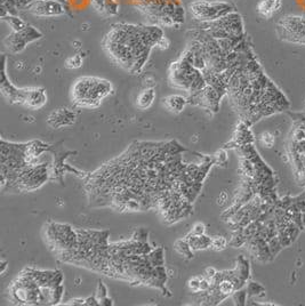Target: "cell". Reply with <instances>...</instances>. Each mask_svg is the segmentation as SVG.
Masks as SVG:
<instances>
[{"mask_svg":"<svg viewBox=\"0 0 305 306\" xmlns=\"http://www.w3.org/2000/svg\"><path fill=\"white\" fill-rule=\"evenodd\" d=\"M3 69H2V81H0V89L10 103H19L23 104L24 100V89H19L15 86H13L6 77V58L3 56Z\"/></svg>","mask_w":305,"mask_h":306,"instance_id":"5","label":"cell"},{"mask_svg":"<svg viewBox=\"0 0 305 306\" xmlns=\"http://www.w3.org/2000/svg\"><path fill=\"white\" fill-rule=\"evenodd\" d=\"M232 297H233V300H234V304L236 305H245L247 304V298H248V295H247V290L246 289H238L236 290L232 294Z\"/></svg>","mask_w":305,"mask_h":306,"instance_id":"17","label":"cell"},{"mask_svg":"<svg viewBox=\"0 0 305 306\" xmlns=\"http://www.w3.org/2000/svg\"><path fill=\"white\" fill-rule=\"evenodd\" d=\"M212 239L209 238L207 235H194L192 233H190L186 237V240L189 241V244L191 249H192L193 251L195 250H200V249H207L211 248L212 244Z\"/></svg>","mask_w":305,"mask_h":306,"instance_id":"10","label":"cell"},{"mask_svg":"<svg viewBox=\"0 0 305 306\" xmlns=\"http://www.w3.org/2000/svg\"><path fill=\"white\" fill-rule=\"evenodd\" d=\"M228 240H226L225 238L223 237H215L212 239V244H211V248L214 249V250H223V249L226 248V246H228Z\"/></svg>","mask_w":305,"mask_h":306,"instance_id":"20","label":"cell"},{"mask_svg":"<svg viewBox=\"0 0 305 306\" xmlns=\"http://www.w3.org/2000/svg\"><path fill=\"white\" fill-rule=\"evenodd\" d=\"M268 244H269L270 251H271L272 256H273V259H274V256H277L278 253L281 251V249L284 248V247H282L281 242L279 241L278 237H274V238H272V239H270L269 241H268Z\"/></svg>","mask_w":305,"mask_h":306,"instance_id":"19","label":"cell"},{"mask_svg":"<svg viewBox=\"0 0 305 306\" xmlns=\"http://www.w3.org/2000/svg\"><path fill=\"white\" fill-rule=\"evenodd\" d=\"M42 37L40 31H38L36 28L28 25L24 30L20 32H12L10 36H7L5 39V45L8 48V50L12 53L17 54L20 53L27 47L28 43L38 40Z\"/></svg>","mask_w":305,"mask_h":306,"instance_id":"3","label":"cell"},{"mask_svg":"<svg viewBox=\"0 0 305 306\" xmlns=\"http://www.w3.org/2000/svg\"><path fill=\"white\" fill-rule=\"evenodd\" d=\"M6 269H7V262H5V261H3V262H2V274H4V273H5V271H6Z\"/></svg>","mask_w":305,"mask_h":306,"instance_id":"34","label":"cell"},{"mask_svg":"<svg viewBox=\"0 0 305 306\" xmlns=\"http://www.w3.org/2000/svg\"><path fill=\"white\" fill-rule=\"evenodd\" d=\"M47 103V94L43 88H24L23 106L32 110H38Z\"/></svg>","mask_w":305,"mask_h":306,"instance_id":"7","label":"cell"},{"mask_svg":"<svg viewBox=\"0 0 305 306\" xmlns=\"http://www.w3.org/2000/svg\"><path fill=\"white\" fill-rule=\"evenodd\" d=\"M34 2V0H15V5L17 11H22V10H28L30 5Z\"/></svg>","mask_w":305,"mask_h":306,"instance_id":"27","label":"cell"},{"mask_svg":"<svg viewBox=\"0 0 305 306\" xmlns=\"http://www.w3.org/2000/svg\"><path fill=\"white\" fill-rule=\"evenodd\" d=\"M217 287V290H219L220 294L224 297H228L230 295H232L234 291H236V286H234V283L231 281L230 279H224L223 281H222L219 286Z\"/></svg>","mask_w":305,"mask_h":306,"instance_id":"15","label":"cell"},{"mask_svg":"<svg viewBox=\"0 0 305 306\" xmlns=\"http://www.w3.org/2000/svg\"><path fill=\"white\" fill-rule=\"evenodd\" d=\"M302 222H303V226H304V229H305V211L302 212Z\"/></svg>","mask_w":305,"mask_h":306,"instance_id":"35","label":"cell"},{"mask_svg":"<svg viewBox=\"0 0 305 306\" xmlns=\"http://www.w3.org/2000/svg\"><path fill=\"white\" fill-rule=\"evenodd\" d=\"M174 248H175V250L180 253V255L186 257V259H192L193 257V250L191 249L189 241H187L186 238L176 241Z\"/></svg>","mask_w":305,"mask_h":306,"instance_id":"14","label":"cell"},{"mask_svg":"<svg viewBox=\"0 0 305 306\" xmlns=\"http://www.w3.org/2000/svg\"><path fill=\"white\" fill-rule=\"evenodd\" d=\"M304 192H305V191H304Z\"/></svg>","mask_w":305,"mask_h":306,"instance_id":"37","label":"cell"},{"mask_svg":"<svg viewBox=\"0 0 305 306\" xmlns=\"http://www.w3.org/2000/svg\"><path fill=\"white\" fill-rule=\"evenodd\" d=\"M156 98V91L154 88H146L144 90H142L139 95L137 96V107L141 109V110H145V109H149L152 104H154V100Z\"/></svg>","mask_w":305,"mask_h":306,"instance_id":"11","label":"cell"},{"mask_svg":"<svg viewBox=\"0 0 305 306\" xmlns=\"http://www.w3.org/2000/svg\"><path fill=\"white\" fill-rule=\"evenodd\" d=\"M238 277H240L241 279L247 281L248 278H249V273H250V268H249V263L248 261L245 259V257L240 256L238 259V263H237V268L234 269Z\"/></svg>","mask_w":305,"mask_h":306,"instance_id":"13","label":"cell"},{"mask_svg":"<svg viewBox=\"0 0 305 306\" xmlns=\"http://www.w3.org/2000/svg\"><path fill=\"white\" fill-rule=\"evenodd\" d=\"M286 230H287V232H288L289 237L291 239V241H293V242L295 241L296 239L298 238L300 231H302L297 225L295 224V223L293 221L288 222V224H287V226H286Z\"/></svg>","mask_w":305,"mask_h":306,"instance_id":"21","label":"cell"},{"mask_svg":"<svg viewBox=\"0 0 305 306\" xmlns=\"http://www.w3.org/2000/svg\"><path fill=\"white\" fill-rule=\"evenodd\" d=\"M282 0H261L257 5V12L265 19H270L280 10Z\"/></svg>","mask_w":305,"mask_h":306,"instance_id":"8","label":"cell"},{"mask_svg":"<svg viewBox=\"0 0 305 306\" xmlns=\"http://www.w3.org/2000/svg\"><path fill=\"white\" fill-rule=\"evenodd\" d=\"M305 141V129L303 128L302 125L295 124L294 133H293V142L299 143Z\"/></svg>","mask_w":305,"mask_h":306,"instance_id":"22","label":"cell"},{"mask_svg":"<svg viewBox=\"0 0 305 306\" xmlns=\"http://www.w3.org/2000/svg\"><path fill=\"white\" fill-rule=\"evenodd\" d=\"M205 231H206V226H205L204 223H197V224H194L191 233L194 235H204Z\"/></svg>","mask_w":305,"mask_h":306,"instance_id":"31","label":"cell"},{"mask_svg":"<svg viewBox=\"0 0 305 306\" xmlns=\"http://www.w3.org/2000/svg\"><path fill=\"white\" fill-rule=\"evenodd\" d=\"M76 121V113L69 109H58L48 116L47 122L53 128H62V127L71 126Z\"/></svg>","mask_w":305,"mask_h":306,"instance_id":"6","label":"cell"},{"mask_svg":"<svg viewBox=\"0 0 305 306\" xmlns=\"http://www.w3.org/2000/svg\"><path fill=\"white\" fill-rule=\"evenodd\" d=\"M164 104L169 111H172L174 113H180L183 110L187 103H189V99L183 97L181 95H171L165 97L164 99Z\"/></svg>","mask_w":305,"mask_h":306,"instance_id":"9","label":"cell"},{"mask_svg":"<svg viewBox=\"0 0 305 306\" xmlns=\"http://www.w3.org/2000/svg\"><path fill=\"white\" fill-rule=\"evenodd\" d=\"M82 62H84V59H82V56L80 54L73 55L71 58H69L67 60V63H65V67L69 69H79Z\"/></svg>","mask_w":305,"mask_h":306,"instance_id":"18","label":"cell"},{"mask_svg":"<svg viewBox=\"0 0 305 306\" xmlns=\"http://www.w3.org/2000/svg\"><path fill=\"white\" fill-rule=\"evenodd\" d=\"M202 278L194 277L189 281V288L193 292H199L200 291V282H201Z\"/></svg>","mask_w":305,"mask_h":306,"instance_id":"26","label":"cell"},{"mask_svg":"<svg viewBox=\"0 0 305 306\" xmlns=\"http://www.w3.org/2000/svg\"><path fill=\"white\" fill-rule=\"evenodd\" d=\"M91 6L98 12H106V0H90Z\"/></svg>","mask_w":305,"mask_h":306,"instance_id":"29","label":"cell"},{"mask_svg":"<svg viewBox=\"0 0 305 306\" xmlns=\"http://www.w3.org/2000/svg\"><path fill=\"white\" fill-rule=\"evenodd\" d=\"M119 12V4L117 0H106V13L108 15H116Z\"/></svg>","mask_w":305,"mask_h":306,"instance_id":"23","label":"cell"},{"mask_svg":"<svg viewBox=\"0 0 305 306\" xmlns=\"http://www.w3.org/2000/svg\"><path fill=\"white\" fill-rule=\"evenodd\" d=\"M96 297L98 301H101L103 298H106V297H108V290H107V287L103 285V282L99 281L98 282V289H97V294H96Z\"/></svg>","mask_w":305,"mask_h":306,"instance_id":"28","label":"cell"},{"mask_svg":"<svg viewBox=\"0 0 305 306\" xmlns=\"http://www.w3.org/2000/svg\"><path fill=\"white\" fill-rule=\"evenodd\" d=\"M216 273H217V272H216V270H215V269L208 268V269L206 270V273H205V274H206V275H205V277L208 278V279H211V278L214 277V275H215Z\"/></svg>","mask_w":305,"mask_h":306,"instance_id":"32","label":"cell"},{"mask_svg":"<svg viewBox=\"0 0 305 306\" xmlns=\"http://www.w3.org/2000/svg\"><path fill=\"white\" fill-rule=\"evenodd\" d=\"M28 11L39 17H53L64 15L67 7L60 0H34Z\"/></svg>","mask_w":305,"mask_h":306,"instance_id":"4","label":"cell"},{"mask_svg":"<svg viewBox=\"0 0 305 306\" xmlns=\"http://www.w3.org/2000/svg\"><path fill=\"white\" fill-rule=\"evenodd\" d=\"M190 11L197 20L208 22L230 14L233 12V7L224 2H195L190 5Z\"/></svg>","mask_w":305,"mask_h":306,"instance_id":"2","label":"cell"},{"mask_svg":"<svg viewBox=\"0 0 305 306\" xmlns=\"http://www.w3.org/2000/svg\"><path fill=\"white\" fill-rule=\"evenodd\" d=\"M60 2L61 3H65V2H67V0H60Z\"/></svg>","mask_w":305,"mask_h":306,"instance_id":"36","label":"cell"},{"mask_svg":"<svg viewBox=\"0 0 305 306\" xmlns=\"http://www.w3.org/2000/svg\"><path fill=\"white\" fill-rule=\"evenodd\" d=\"M226 200H228V194H226L225 192H222L221 195H220V198H219V203L220 205H223V203H225Z\"/></svg>","mask_w":305,"mask_h":306,"instance_id":"33","label":"cell"},{"mask_svg":"<svg viewBox=\"0 0 305 306\" xmlns=\"http://www.w3.org/2000/svg\"><path fill=\"white\" fill-rule=\"evenodd\" d=\"M111 91L112 85L108 80L84 77L79 78L72 86V98L79 107L96 108Z\"/></svg>","mask_w":305,"mask_h":306,"instance_id":"1","label":"cell"},{"mask_svg":"<svg viewBox=\"0 0 305 306\" xmlns=\"http://www.w3.org/2000/svg\"><path fill=\"white\" fill-rule=\"evenodd\" d=\"M4 22H6L8 27L12 29L13 32H20L28 27L27 22L20 19L17 15H7L5 17H2Z\"/></svg>","mask_w":305,"mask_h":306,"instance_id":"12","label":"cell"},{"mask_svg":"<svg viewBox=\"0 0 305 306\" xmlns=\"http://www.w3.org/2000/svg\"><path fill=\"white\" fill-rule=\"evenodd\" d=\"M246 290H247V295H248V297H249V298H252V297H256V296H264L265 295L264 288L261 286L260 283L254 282V281L248 282Z\"/></svg>","mask_w":305,"mask_h":306,"instance_id":"16","label":"cell"},{"mask_svg":"<svg viewBox=\"0 0 305 306\" xmlns=\"http://www.w3.org/2000/svg\"><path fill=\"white\" fill-rule=\"evenodd\" d=\"M261 142H262L264 146L271 147L274 143V136L270 133H263L262 136H261Z\"/></svg>","mask_w":305,"mask_h":306,"instance_id":"24","label":"cell"},{"mask_svg":"<svg viewBox=\"0 0 305 306\" xmlns=\"http://www.w3.org/2000/svg\"><path fill=\"white\" fill-rule=\"evenodd\" d=\"M294 205L297 207L300 212L305 211V192L298 196L294 198Z\"/></svg>","mask_w":305,"mask_h":306,"instance_id":"25","label":"cell"},{"mask_svg":"<svg viewBox=\"0 0 305 306\" xmlns=\"http://www.w3.org/2000/svg\"><path fill=\"white\" fill-rule=\"evenodd\" d=\"M214 159L215 163L217 164H225L226 161H228V155H226V152L224 150H221L214 156Z\"/></svg>","mask_w":305,"mask_h":306,"instance_id":"30","label":"cell"}]
</instances>
